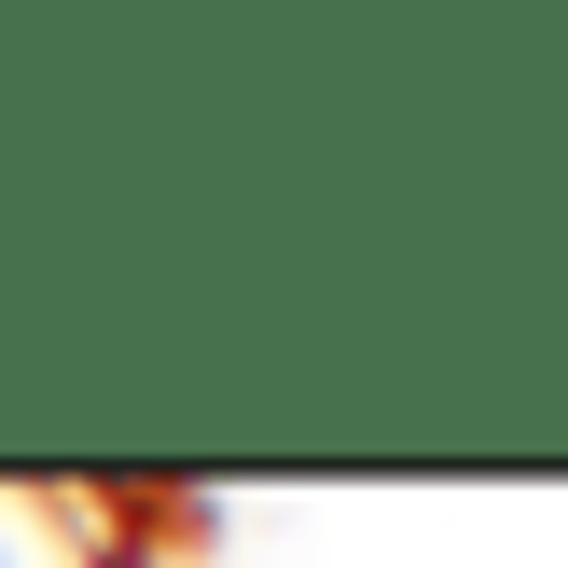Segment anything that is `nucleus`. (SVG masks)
<instances>
[{
	"label": "nucleus",
	"mask_w": 568,
	"mask_h": 568,
	"mask_svg": "<svg viewBox=\"0 0 568 568\" xmlns=\"http://www.w3.org/2000/svg\"><path fill=\"white\" fill-rule=\"evenodd\" d=\"M0 568H14V555H0Z\"/></svg>",
	"instance_id": "1"
}]
</instances>
